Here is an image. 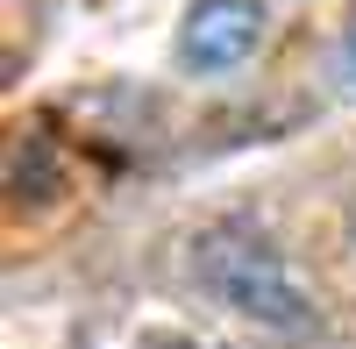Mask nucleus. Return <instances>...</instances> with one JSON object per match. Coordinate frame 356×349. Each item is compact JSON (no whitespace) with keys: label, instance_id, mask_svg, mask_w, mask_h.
Returning <instances> with one entry per match:
<instances>
[{"label":"nucleus","instance_id":"obj_1","mask_svg":"<svg viewBox=\"0 0 356 349\" xmlns=\"http://www.w3.org/2000/svg\"><path fill=\"white\" fill-rule=\"evenodd\" d=\"M193 264H200V285L214 300H228L243 321L271 328V335H314L321 328L314 293L285 271L278 250H264L257 236H243V228H214V236L193 250Z\"/></svg>","mask_w":356,"mask_h":349},{"label":"nucleus","instance_id":"obj_2","mask_svg":"<svg viewBox=\"0 0 356 349\" xmlns=\"http://www.w3.org/2000/svg\"><path fill=\"white\" fill-rule=\"evenodd\" d=\"M257 43H264V0H193L178 22V65L200 79L250 65Z\"/></svg>","mask_w":356,"mask_h":349},{"label":"nucleus","instance_id":"obj_3","mask_svg":"<svg viewBox=\"0 0 356 349\" xmlns=\"http://www.w3.org/2000/svg\"><path fill=\"white\" fill-rule=\"evenodd\" d=\"M342 57H349V72H356V22H349V36H342Z\"/></svg>","mask_w":356,"mask_h":349}]
</instances>
